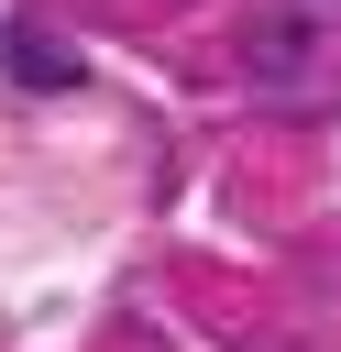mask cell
I'll return each instance as SVG.
<instances>
[{
	"mask_svg": "<svg viewBox=\"0 0 341 352\" xmlns=\"http://www.w3.org/2000/svg\"><path fill=\"white\" fill-rule=\"evenodd\" d=\"M0 66L22 88H77V44H55L44 22H0Z\"/></svg>",
	"mask_w": 341,
	"mask_h": 352,
	"instance_id": "1",
	"label": "cell"
}]
</instances>
